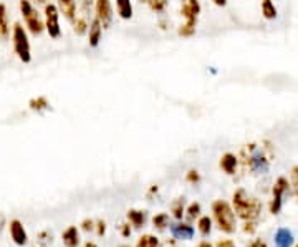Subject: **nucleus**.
I'll list each match as a JSON object with an SVG mask.
<instances>
[{
	"mask_svg": "<svg viewBox=\"0 0 298 247\" xmlns=\"http://www.w3.org/2000/svg\"><path fill=\"white\" fill-rule=\"evenodd\" d=\"M63 244H65L67 247H78L80 237H78V231L75 226L68 227L67 231L63 232Z\"/></svg>",
	"mask_w": 298,
	"mask_h": 247,
	"instance_id": "obj_17",
	"label": "nucleus"
},
{
	"mask_svg": "<svg viewBox=\"0 0 298 247\" xmlns=\"http://www.w3.org/2000/svg\"><path fill=\"white\" fill-rule=\"evenodd\" d=\"M181 14L186 19V23L181 25L179 35L181 37H191L196 32L197 17L201 14V4H199V0H186V4L181 9Z\"/></svg>",
	"mask_w": 298,
	"mask_h": 247,
	"instance_id": "obj_2",
	"label": "nucleus"
},
{
	"mask_svg": "<svg viewBox=\"0 0 298 247\" xmlns=\"http://www.w3.org/2000/svg\"><path fill=\"white\" fill-rule=\"evenodd\" d=\"M101 35H103V25H101V22H99L98 19H95L91 22V27L88 30L90 46L96 48V46L99 45V42H101Z\"/></svg>",
	"mask_w": 298,
	"mask_h": 247,
	"instance_id": "obj_12",
	"label": "nucleus"
},
{
	"mask_svg": "<svg viewBox=\"0 0 298 247\" xmlns=\"http://www.w3.org/2000/svg\"><path fill=\"white\" fill-rule=\"evenodd\" d=\"M188 181H189V183H197V181H199L197 171H189L188 173Z\"/></svg>",
	"mask_w": 298,
	"mask_h": 247,
	"instance_id": "obj_30",
	"label": "nucleus"
},
{
	"mask_svg": "<svg viewBox=\"0 0 298 247\" xmlns=\"http://www.w3.org/2000/svg\"><path fill=\"white\" fill-rule=\"evenodd\" d=\"M4 224H5V217H4V214H0V231L4 229Z\"/></svg>",
	"mask_w": 298,
	"mask_h": 247,
	"instance_id": "obj_38",
	"label": "nucleus"
},
{
	"mask_svg": "<svg viewBox=\"0 0 298 247\" xmlns=\"http://www.w3.org/2000/svg\"><path fill=\"white\" fill-rule=\"evenodd\" d=\"M86 30H90V25L86 23L85 19H77V20H75V32H77L78 35H83Z\"/></svg>",
	"mask_w": 298,
	"mask_h": 247,
	"instance_id": "obj_26",
	"label": "nucleus"
},
{
	"mask_svg": "<svg viewBox=\"0 0 298 247\" xmlns=\"http://www.w3.org/2000/svg\"><path fill=\"white\" fill-rule=\"evenodd\" d=\"M233 208L239 217H242L245 221H254L259 217L262 211V204L247 196V192L244 189H237L233 192Z\"/></svg>",
	"mask_w": 298,
	"mask_h": 247,
	"instance_id": "obj_1",
	"label": "nucleus"
},
{
	"mask_svg": "<svg viewBox=\"0 0 298 247\" xmlns=\"http://www.w3.org/2000/svg\"><path fill=\"white\" fill-rule=\"evenodd\" d=\"M237 164H239L237 156L232 155V153H225V155L220 158V168L224 169L227 174H233V173H235Z\"/></svg>",
	"mask_w": 298,
	"mask_h": 247,
	"instance_id": "obj_15",
	"label": "nucleus"
},
{
	"mask_svg": "<svg viewBox=\"0 0 298 247\" xmlns=\"http://www.w3.org/2000/svg\"><path fill=\"white\" fill-rule=\"evenodd\" d=\"M295 247H298V244H296V245H295Z\"/></svg>",
	"mask_w": 298,
	"mask_h": 247,
	"instance_id": "obj_44",
	"label": "nucleus"
},
{
	"mask_svg": "<svg viewBox=\"0 0 298 247\" xmlns=\"http://www.w3.org/2000/svg\"><path fill=\"white\" fill-rule=\"evenodd\" d=\"M153 222H154V227H157V229H164L166 226H167V222H169V217H167V214H157V216H154V219H153Z\"/></svg>",
	"mask_w": 298,
	"mask_h": 247,
	"instance_id": "obj_25",
	"label": "nucleus"
},
{
	"mask_svg": "<svg viewBox=\"0 0 298 247\" xmlns=\"http://www.w3.org/2000/svg\"><path fill=\"white\" fill-rule=\"evenodd\" d=\"M197 226H199V232H201L202 236H207V234H210V231H212V221H210L207 216L201 217Z\"/></svg>",
	"mask_w": 298,
	"mask_h": 247,
	"instance_id": "obj_23",
	"label": "nucleus"
},
{
	"mask_svg": "<svg viewBox=\"0 0 298 247\" xmlns=\"http://www.w3.org/2000/svg\"><path fill=\"white\" fill-rule=\"evenodd\" d=\"M275 245L277 247H291L293 245V234L287 227H280L275 232Z\"/></svg>",
	"mask_w": 298,
	"mask_h": 247,
	"instance_id": "obj_13",
	"label": "nucleus"
},
{
	"mask_svg": "<svg viewBox=\"0 0 298 247\" xmlns=\"http://www.w3.org/2000/svg\"><path fill=\"white\" fill-rule=\"evenodd\" d=\"M197 247H212V245H210V244L207 242V240H202V242H201V244H199Z\"/></svg>",
	"mask_w": 298,
	"mask_h": 247,
	"instance_id": "obj_39",
	"label": "nucleus"
},
{
	"mask_svg": "<svg viewBox=\"0 0 298 247\" xmlns=\"http://www.w3.org/2000/svg\"><path fill=\"white\" fill-rule=\"evenodd\" d=\"M37 2H45V0H37Z\"/></svg>",
	"mask_w": 298,
	"mask_h": 247,
	"instance_id": "obj_41",
	"label": "nucleus"
},
{
	"mask_svg": "<svg viewBox=\"0 0 298 247\" xmlns=\"http://www.w3.org/2000/svg\"><path fill=\"white\" fill-rule=\"evenodd\" d=\"M30 108L35 110V111L48 110L50 108V103H48V100H46L45 96H38V98L30 100Z\"/></svg>",
	"mask_w": 298,
	"mask_h": 247,
	"instance_id": "obj_21",
	"label": "nucleus"
},
{
	"mask_svg": "<svg viewBox=\"0 0 298 247\" xmlns=\"http://www.w3.org/2000/svg\"><path fill=\"white\" fill-rule=\"evenodd\" d=\"M12 37H14V50L17 57H19L23 63H30L32 62L30 42H28V35L25 32V28H23L20 23H15L14 25Z\"/></svg>",
	"mask_w": 298,
	"mask_h": 247,
	"instance_id": "obj_4",
	"label": "nucleus"
},
{
	"mask_svg": "<svg viewBox=\"0 0 298 247\" xmlns=\"http://www.w3.org/2000/svg\"><path fill=\"white\" fill-rule=\"evenodd\" d=\"M245 150L249 151V156H247V160H245V163L249 164V168L255 173H265L268 169V160H265V156L257 150V146L247 144Z\"/></svg>",
	"mask_w": 298,
	"mask_h": 247,
	"instance_id": "obj_7",
	"label": "nucleus"
},
{
	"mask_svg": "<svg viewBox=\"0 0 298 247\" xmlns=\"http://www.w3.org/2000/svg\"><path fill=\"white\" fill-rule=\"evenodd\" d=\"M215 247H235V245H233L232 240H219Z\"/></svg>",
	"mask_w": 298,
	"mask_h": 247,
	"instance_id": "obj_34",
	"label": "nucleus"
},
{
	"mask_svg": "<svg viewBox=\"0 0 298 247\" xmlns=\"http://www.w3.org/2000/svg\"><path fill=\"white\" fill-rule=\"evenodd\" d=\"M116 10L123 20L133 19V4L131 0H116Z\"/></svg>",
	"mask_w": 298,
	"mask_h": 247,
	"instance_id": "obj_16",
	"label": "nucleus"
},
{
	"mask_svg": "<svg viewBox=\"0 0 298 247\" xmlns=\"http://www.w3.org/2000/svg\"><path fill=\"white\" fill-rule=\"evenodd\" d=\"M212 2L217 5V7H225L227 5V0H212Z\"/></svg>",
	"mask_w": 298,
	"mask_h": 247,
	"instance_id": "obj_36",
	"label": "nucleus"
},
{
	"mask_svg": "<svg viewBox=\"0 0 298 247\" xmlns=\"http://www.w3.org/2000/svg\"><path fill=\"white\" fill-rule=\"evenodd\" d=\"M104 231H106V224H104V221H99L98 222V236H103Z\"/></svg>",
	"mask_w": 298,
	"mask_h": 247,
	"instance_id": "obj_33",
	"label": "nucleus"
},
{
	"mask_svg": "<svg viewBox=\"0 0 298 247\" xmlns=\"http://www.w3.org/2000/svg\"><path fill=\"white\" fill-rule=\"evenodd\" d=\"M96 19L101 22L103 28H109L113 23V7L109 0H95Z\"/></svg>",
	"mask_w": 298,
	"mask_h": 247,
	"instance_id": "obj_9",
	"label": "nucleus"
},
{
	"mask_svg": "<svg viewBox=\"0 0 298 247\" xmlns=\"http://www.w3.org/2000/svg\"><path fill=\"white\" fill-rule=\"evenodd\" d=\"M290 178H291V186H293V191H295L296 197H298V166L291 168V171H290Z\"/></svg>",
	"mask_w": 298,
	"mask_h": 247,
	"instance_id": "obj_29",
	"label": "nucleus"
},
{
	"mask_svg": "<svg viewBox=\"0 0 298 247\" xmlns=\"http://www.w3.org/2000/svg\"><path fill=\"white\" fill-rule=\"evenodd\" d=\"M157 245H159V240H157L156 236H151V234L143 236L136 244V247H157Z\"/></svg>",
	"mask_w": 298,
	"mask_h": 247,
	"instance_id": "obj_22",
	"label": "nucleus"
},
{
	"mask_svg": "<svg viewBox=\"0 0 298 247\" xmlns=\"http://www.w3.org/2000/svg\"><path fill=\"white\" fill-rule=\"evenodd\" d=\"M167 2L169 0H148L151 10H154V12H164L167 7Z\"/></svg>",
	"mask_w": 298,
	"mask_h": 247,
	"instance_id": "obj_24",
	"label": "nucleus"
},
{
	"mask_svg": "<svg viewBox=\"0 0 298 247\" xmlns=\"http://www.w3.org/2000/svg\"><path fill=\"white\" fill-rule=\"evenodd\" d=\"M199 213H201V204L199 203H192L188 208V217L189 219H196V217L199 216Z\"/></svg>",
	"mask_w": 298,
	"mask_h": 247,
	"instance_id": "obj_28",
	"label": "nucleus"
},
{
	"mask_svg": "<svg viewBox=\"0 0 298 247\" xmlns=\"http://www.w3.org/2000/svg\"><path fill=\"white\" fill-rule=\"evenodd\" d=\"M91 2H93V0H81V4H83V7H85V10H86V9H88V7H90V5H91Z\"/></svg>",
	"mask_w": 298,
	"mask_h": 247,
	"instance_id": "obj_37",
	"label": "nucleus"
},
{
	"mask_svg": "<svg viewBox=\"0 0 298 247\" xmlns=\"http://www.w3.org/2000/svg\"><path fill=\"white\" fill-rule=\"evenodd\" d=\"M244 231H245V232H249V234H252V232L255 231V224H254V222H252V221H249V222H247V224H245V227H244Z\"/></svg>",
	"mask_w": 298,
	"mask_h": 247,
	"instance_id": "obj_31",
	"label": "nucleus"
},
{
	"mask_svg": "<svg viewBox=\"0 0 298 247\" xmlns=\"http://www.w3.org/2000/svg\"><path fill=\"white\" fill-rule=\"evenodd\" d=\"M141 2H148V0H141Z\"/></svg>",
	"mask_w": 298,
	"mask_h": 247,
	"instance_id": "obj_42",
	"label": "nucleus"
},
{
	"mask_svg": "<svg viewBox=\"0 0 298 247\" xmlns=\"http://www.w3.org/2000/svg\"><path fill=\"white\" fill-rule=\"evenodd\" d=\"M83 231H91L93 229V221H90V219H86V221H83Z\"/></svg>",
	"mask_w": 298,
	"mask_h": 247,
	"instance_id": "obj_35",
	"label": "nucleus"
},
{
	"mask_svg": "<svg viewBox=\"0 0 298 247\" xmlns=\"http://www.w3.org/2000/svg\"><path fill=\"white\" fill-rule=\"evenodd\" d=\"M60 12L67 17V20L75 22L77 19V0H58Z\"/></svg>",
	"mask_w": 298,
	"mask_h": 247,
	"instance_id": "obj_11",
	"label": "nucleus"
},
{
	"mask_svg": "<svg viewBox=\"0 0 298 247\" xmlns=\"http://www.w3.org/2000/svg\"><path fill=\"white\" fill-rule=\"evenodd\" d=\"M45 28L48 32L50 38H60L62 37V27H60V10L53 4L45 5Z\"/></svg>",
	"mask_w": 298,
	"mask_h": 247,
	"instance_id": "obj_6",
	"label": "nucleus"
},
{
	"mask_svg": "<svg viewBox=\"0 0 298 247\" xmlns=\"http://www.w3.org/2000/svg\"><path fill=\"white\" fill-rule=\"evenodd\" d=\"M10 234H12V239H14V242L17 245H25L27 244V232H25V229H23L22 226V222L20 221H12L10 222Z\"/></svg>",
	"mask_w": 298,
	"mask_h": 247,
	"instance_id": "obj_10",
	"label": "nucleus"
},
{
	"mask_svg": "<svg viewBox=\"0 0 298 247\" xmlns=\"http://www.w3.org/2000/svg\"><path fill=\"white\" fill-rule=\"evenodd\" d=\"M172 213H174V217H177V219L183 217V214H184V199H177V201L172 204Z\"/></svg>",
	"mask_w": 298,
	"mask_h": 247,
	"instance_id": "obj_27",
	"label": "nucleus"
},
{
	"mask_svg": "<svg viewBox=\"0 0 298 247\" xmlns=\"http://www.w3.org/2000/svg\"><path fill=\"white\" fill-rule=\"evenodd\" d=\"M20 12H22L23 19H25V23H27L30 33L40 35L43 32V28H45L43 22H42V19H40L38 12L35 10V7L28 2V0H20Z\"/></svg>",
	"mask_w": 298,
	"mask_h": 247,
	"instance_id": "obj_5",
	"label": "nucleus"
},
{
	"mask_svg": "<svg viewBox=\"0 0 298 247\" xmlns=\"http://www.w3.org/2000/svg\"><path fill=\"white\" fill-rule=\"evenodd\" d=\"M247 247H267V244L262 239H255L252 244H249Z\"/></svg>",
	"mask_w": 298,
	"mask_h": 247,
	"instance_id": "obj_32",
	"label": "nucleus"
},
{
	"mask_svg": "<svg viewBox=\"0 0 298 247\" xmlns=\"http://www.w3.org/2000/svg\"><path fill=\"white\" fill-rule=\"evenodd\" d=\"M287 189H288L287 178L280 176V178L277 179L275 186H273V197H272V203H270V213L272 214L280 213V209H282V197H283V194L287 192Z\"/></svg>",
	"mask_w": 298,
	"mask_h": 247,
	"instance_id": "obj_8",
	"label": "nucleus"
},
{
	"mask_svg": "<svg viewBox=\"0 0 298 247\" xmlns=\"http://www.w3.org/2000/svg\"><path fill=\"white\" fill-rule=\"evenodd\" d=\"M121 247H130V245H121Z\"/></svg>",
	"mask_w": 298,
	"mask_h": 247,
	"instance_id": "obj_43",
	"label": "nucleus"
},
{
	"mask_svg": "<svg viewBox=\"0 0 298 247\" xmlns=\"http://www.w3.org/2000/svg\"><path fill=\"white\" fill-rule=\"evenodd\" d=\"M171 232L172 236L176 239H184V240H189L194 237V229L189 224H176L171 227Z\"/></svg>",
	"mask_w": 298,
	"mask_h": 247,
	"instance_id": "obj_14",
	"label": "nucleus"
},
{
	"mask_svg": "<svg viewBox=\"0 0 298 247\" xmlns=\"http://www.w3.org/2000/svg\"><path fill=\"white\" fill-rule=\"evenodd\" d=\"M128 219L133 222V226L141 227L144 222H146V213H144V211L131 209V211H128Z\"/></svg>",
	"mask_w": 298,
	"mask_h": 247,
	"instance_id": "obj_20",
	"label": "nucleus"
},
{
	"mask_svg": "<svg viewBox=\"0 0 298 247\" xmlns=\"http://www.w3.org/2000/svg\"><path fill=\"white\" fill-rule=\"evenodd\" d=\"M10 32L9 27V15H7V7L4 4H0V37L7 38Z\"/></svg>",
	"mask_w": 298,
	"mask_h": 247,
	"instance_id": "obj_18",
	"label": "nucleus"
},
{
	"mask_svg": "<svg viewBox=\"0 0 298 247\" xmlns=\"http://www.w3.org/2000/svg\"><path fill=\"white\" fill-rule=\"evenodd\" d=\"M85 247H98V245H96L95 242H86V244H85Z\"/></svg>",
	"mask_w": 298,
	"mask_h": 247,
	"instance_id": "obj_40",
	"label": "nucleus"
},
{
	"mask_svg": "<svg viewBox=\"0 0 298 247\" xmlns=\"http://www.w3.org/2000/svg\"><path fill=\"white\" fill-rule=\"evenodd\" d=\"M277 7L273 4V0H262V15L267 20H275L277 19Z\"/></svg>",
	"mask_w": 298,
	"mask_h": 247,
	"instance_id": "obj_19",
	"label": "nucleus"
},
{
	"mask_svg": "<svg viewBox=\"0 0 298 247\" xmlns=\"http://www.w3.org/2000/svg\"><path fill=\"white\" fill-rule=\"evenodd\" d=\"M212 213H214L215 221H217V224L220 227V231H224V232L235 231V214H233L229 203L222 201V199L215 201L212 204Z\"/></svg>",
	"mask_w": 298,
	"mask_h": 247,
	"instance_id": "obj_3",
	"label": "nucleus"
}]
</instances>
